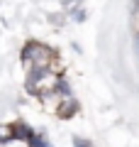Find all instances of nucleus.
<instances>
[{
    "label": "nucleus",
    "mask_w": 139,
    "mask_h": 147,
    "mask_svg": "<svg viewBox=\"0 0 139 147\" xmlns=\"http://www.w3.org/2000/svg\"><path fill=\"white\" fill-rule=\"evenodd\" d=\"M22 59L29 61L32 66H34V71H44V69H49V64H51V52L46 47H41V44H29V47L22 52Z\"/></svg>",
    "instance_id": "f257e3e1"
}]
</instances>
